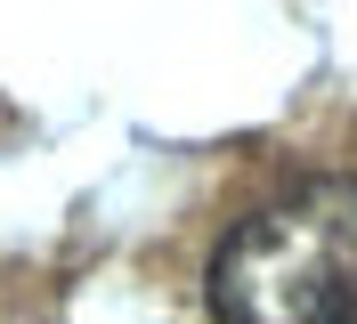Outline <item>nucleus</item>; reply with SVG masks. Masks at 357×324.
I'll list each match as a JSON object with an SVG mask.
<instances>
[{"label":"nucleus","mask_w":357,"mask_h":324,"mask_svg":"<svg viewBox=\"0 0 357 324\" xmlns=\"http://www.w3.org/2000/svg\"><path fill=\"white\" fill-rule=\"evenodd\" d=\"M220 324H357V178H301L211 259Z\"/></svg>","instance_id":"nucleus-1"}]
</instances>
